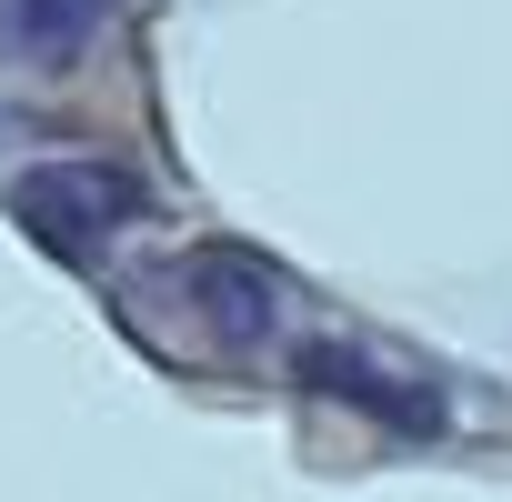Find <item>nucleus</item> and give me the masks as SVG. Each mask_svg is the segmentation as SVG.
<instances>
[{"instance_id":"obj_1","label":"nucleus","mask_w":512,"mask_h":502,"mask_svg":"<svg viewBox=\"0 0 512 502\" xmlns=\"http://www.w3.org/2000/svg\"><path fill=\"white\" fill-rule=\"evenodd\" d=\"M141 211H151V191L121 161H31L11 181V221L51 251V262H101Z\"/></svg>"},{"instance_id":"obj_2","label":"nucleus","mask_w":512,"mask_h":502,"mask_svg":"<svg viewBox=\"0 0 512 502\" xmlns=\"http://www.w3.org/2000/svg\"><path fill=\"white\" fill-rule=\"evenodd\" d=\"M302 392L352 402V412H372V422H392V432H412V442H432V432H442V392H432V382L382 372L362 342H302Z\"/></svg>"},{"instance_id":"obj_3","label":"nucleus","mask_w":512,"mask_h":502,"mask_svg":"<svg viewBox=\"0 0 512 502\" xmlns=\"http://www.w3.org/2000/svg\"><path fill=\"white\" fill-rule=\"evenodd\" d=\"M181 292L201 302V322L221 332V342H272V322H282V272L262 262V251H241V241H211V251H191L181 262Z\"/></svg>"},{"instance_id":"obj_4","label":"nucleus","mask_w":512,"mask_h":502,"mask_svg":"<svg viewBox=\"0 0 512 502\" xmlns=\"http://www.w3.org/2000/svg\"><path fill=\"white\" fill-rule=\"evenodd\" d=\"M111 11H121V0H0V61L61 71V61H81L111 31Z\"/></svg>"}]
</instances>
